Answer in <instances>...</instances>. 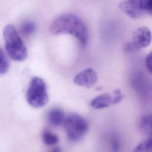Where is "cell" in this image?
<instances>
[{
	"label": "cell",
	"instance_id": "obj_13",
	"mask_svg": "<svg viewBox=\"0 0 152 152\" xmlns=\"http://www.w3.org/2000/svg\"><path fill=\"white\" fill-rule=\"evenodd\" d=\"M10 66L9 61L2 49L0 47V75L5 74Z\"/></svg>",
	"mask_w": 152,
	"mask_h": 152
},
{
	"label": "cell",
	"instance_id": "obj_10",
	"mask_svg": "<svg viewBox=\"0 0 152 152\" xmlns=\"http://www.w3.org/2000/svg\"><path fill=\"white\" fill-rule=\"evenodd\" d=\"M140 125L142 131L150 137H152V114L144 116L141 120Z\"/></svg>",
	"mask_w": 152,
	"mask_h": 152
},
{
	"label": "cell",
	"instance_id": "obj_18",
	"mask_svg": "<svg viewBox=\"0 0 152 152\" xmlns=\"http://www.w3.org/2000/svg\"><path fill=\"white\" fill-rule=\"evenodd\" d=\"M50 152H61V150L59 147H54Z\"/></svg>",
	"mask_w": 152,
	"mask_h": 152
},
{
	"label": "cell",
	"instance_id": "obj_2",
	"mask_svg": "<svg viewBox=\"0 0 152 152\" xmlns=\"http://www.w3.org/2000/svg\"><path fill=\"white\" fill-rule=\"evenodd\" d=\"M6 52L10 58L15 61L21 62L27 57V49L15 28L7 25L3 31Z\"/></svg>",
	"mask_w": 152,
	"mask_h": 152
},
{
	"label": "cell",
	"instance_id": "obj_1",
	"mask_svg": "<svg viewBox=\"0 0 152 152\" xmlns=\"http://www.w3.org/2000/svg\"><path fill=\"white\" fill-rule=\"evenodd\" d=\"M49 30L54 35L70 34L82 46H85L88 42V32L86 24L74 14H64L56 18L50 24Z\"/></svg>",
	"mask_w": 152,
	"mask_h": 152
},
{
	"label": "cell",
	"instance_id": "obj_4",
	"mask_svg": "<svg viewBox=\"0 0 152 152\" xmlns=\"http://www.w3.org/2000/svg\"><path fill=\"white\" fill-rule=\"evenodd\" d=\"M64 125L68 138L74 142L82 139L88 129L87 121L77 113L66 116Z\"/></svg>",
	"mask_w": 152,
	"mask_h": 152
},
{
	"label": "cell",
	"instance_id": "obj_8",
	"mask_svg": "<svg viewBox=\"0 0 152 152\" xmlns=\"http://www.w3.org/2000/svg\"><path fill=\"white\" fill-rule=\"evenodd\" d=\"M115 99L113 92L112 93H103L92 99L90 102L91 106L95 109H101L114 105Z\"/></svg>",
	"mask_w": 152,
	"mask_h": 152
},
{
	"label": "cell",
	"instance_id": "obj_5",
	"mask_svg": "<svg viewBox=\"0 0 152 152\" xmlns=\"http://www.w3.org/2000/svg\"><path fill=\"white\" fill-rule=\"evenodd\" d=\"M151 41V33L148 28L142 26L138 28L132 35V46L138 49L147 47Z\"/></svg>",
	"mask_w": 152,
	"mask_h": 152
},
{
	"label": "cell",
	"instance_id": "obj_15",
	"mask_svg": "<svg viewBox=\"0 0 152 152\" xmlns=\"http://www.w3.org/2000/svg\"><path fill=\"white\" fill-rule=\"evenodd\" d=\"M144 13L152 15V0H139Z\"/></svg>",
	"mask_w": 152,
	"mask_h": 152
},
{
	"label": "cell",
	"instance_id": "obj_7",
	"mask_svg": "<svg viewBox=\"0 0 152 152\" xmlns=\"http://www.w3.org/2000/svg\"><path fill=\"white\" fill-rule=\"evenodd\" d=\"M119 9L132 18L141 17L144 12L142 10L139 0H125L119 3Z\"/></svg>",
	"mask_w": 152,
	"mask_h": 152
},
{
	"label": "cell",
	"instance_id": "obj_9",
	"mask_svg": "<svg viewBox=\"0 0 152 152\" xmlns=\"http://www.w3.org/2000/svg\"><path fill=\"white\" fill-rule=\"evenodd\" d=\"M66 116L64 111L58 108H54L49 111L47 119L49 124L54 126H58L64 124Z\"/></svg>",
	"mask_w": 152,
	"mask_h": 152
},
{
	"label": "cell",
	"instance_id": "obj_6",
	"mask_svg": "<svg viewBox=\"0 0 152 152\" xmlns=\"http://www.w3.org/2000/svg\"><path fill=\"white\" fill-rule=\"evenodd\" d=\"M97 75L96 71L91 68H87L78 74L74 78V83L80 86L86 88L93 87L97 81Z\"/></svg>",
	"mask_w": 152,
	"mask_h": 152
},
{
	"label": "cell",
	"instance_id": "obj_17",
	"mask_svg": "<svg viewBox=\"0 0 152 152\" xmlns=\"http://www.w3.org/2000/svg\"><path fill=\"white\" fill-rule=\"evenodd\" d=\"M112 148L114 152H119V142L118 140H113L112 141Z\"/></svg>",
	"mask_w": 152,
	"mask_h": 152
},
{
	"label": "cell",
	"instance_id": "obj_14",
	"mask_svg": "<svg viewBox=\"0 0 152 152\" xmlns=\"http://www.w3.org/2000/svg\"><path fill=\"white\" fill-rule=\"evenodd\" d=\"M35 24L30 21H27L23 23L21 27V32L24 36L31 35L35 31Z\"/></svg>",
	"mask_w": 152,
	"mask_h": 152
},
{
	"label": "cell",
	"instance_id": "obj_16",
	"mask_svg": "<svg viewBox=\"0 0 152 152\" xmlns=\"http://www.w3.org/2000/svg\"><path fill=\"white\" fill-rule=\"evenodd\" d=\"M145 66L148 71L152 74V51H151L145 58Z\"/></svg>",
	"mask_w": 152,
	"mask_h": 152
},
{
	"label": "cell",
	"instance_id": "obj_12",
	"mask_svg": "<svg viewBox=\"0 0 152 152\" xmlns=\"http://www.w3.org/2000/svg\"><path fill=\"white\" fill-rule=\"evenodd\" d=\"M132 152H152V137L141 141Z\"/></svg>",
	"mask_w": 152,
	"mask_h": 152
},
{
	"label": "cell",
	"instance_id": "obj_3",
	"mask_svg": "<svg viewBox=\"0 0 152 152\" xmlns=\"http://www.w3.org/2000/svg\"><path fill=\"white\" fill-rule=\"evenodd\" d=\"M48 99L45 82L40 77H33L26 92L27 103L34 108H39L44 106L48 102Z\"/></svg>",
	"mask_w": 152,
	"mask_h": 152
},
{
	"label": "cell",
	"instance_id": "obj_11",
	"mask_svg": "<svg viewBox=\"0 0 152 152\" xmlns=\"http://www.w3.org/2000/svg\"><path fill=\"white\" fill-rule=\"evenodd\" d=\"M42 139L43 143L47 145H55L59 141L58 137L48 130H45L43 131Z\"/></svg>",
	"mask_w": 152,
	"mask_h": 152
}]
</instances>
